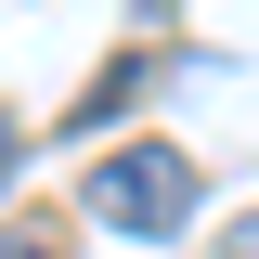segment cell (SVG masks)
I'll list each match as a JSON object with an SVG mask.
<instances>
[{
  "mask_svg": "<svg viewBox=\"0 0 259 259\" xmlns=\"http://www.w3.org/2000/svg\"><path fill=\"white\" fill-rule=\"evenodd\" d=\"M78 194H91L104 233H143V246H156V233L194 221V156L182 143H117L104 168H78Z\"/></svg>",
  "mask_w": 259,
  "mask_h": 259,
  "instance_id": "1",
  "label": "cell"
},
{
  "mask_svg": "<svg viewBox=\"0 0 259 259\" xmlns=\"http://www.w3.org/2000/svg\"><path fill=\"white\" fill-rule=\"evenodd\" d=\"M221 259H259V207H246V221H233V233H221Z\"/></svg>",
  "mask_w": 259,
  "mask_h": 259,
  "instance_id": "2",
  "label": "cell"
},
{
  "mask_svg": "<svg viewBox=\"0 0 259 259\" xmlns=\"http://www.w3.org/2000/svg\"><path fill=\"white\" fill-rule=\"evenodd\" d=\"M0 259H52V246H39V233H0Z\"/></svg>",
  "mask_w": 259,
  "mask_h": 259,
  "instance_id": "3",
  "label": "cell"
},
{
  "mask_svg": "<svg viewBox=\"0 0 259 259\" xmlns=\"http://www.w3.org/2000/svg\"><path fill=\"white\" fill-rule=\"evenodd\" d=\"M0 182H13V117H0Z\"/></svg>",
  "mask_w": 259,
  "mask_h": 259,
  "instance_id": "4",
  "label": "cell"
}]
</instances>
